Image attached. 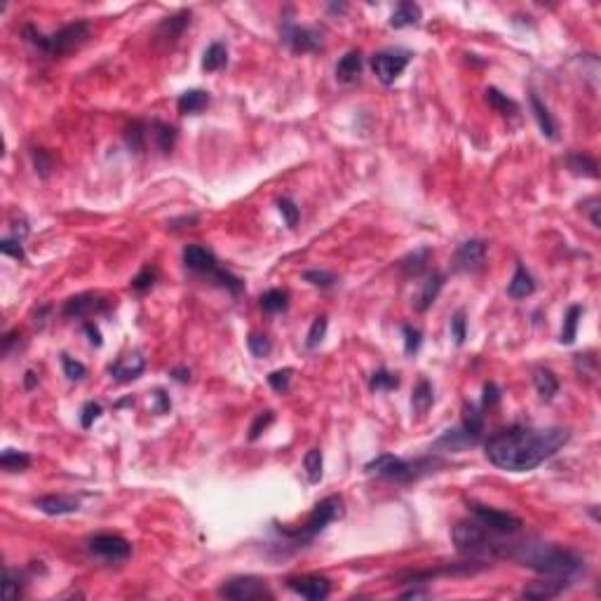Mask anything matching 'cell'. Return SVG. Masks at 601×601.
I'll list each match as a JSON object with an SVG mask.
<instances>
[{"instance_id": "5b68a950", "label": "cell", "mask_w": 601, "mask_h": 601, "mask_svg": "<svg viewBox=\"0 0 601 601\" xmlns=\"http://www.w3.org/2000/svg\"><path fill=\"white\" fill-rule=\"evenodd\" d=\"M444 460L432 456V458H416V460H404L392 453H380L373 460L364 465L366 475H376L383 479H392V482H416V479L430 475L437 467H442Z\"/></svg>"}, {"instance_id": "484cf974", "label": "cell", "mask_w": 601, "mask_h": 601, "mask_svg": "<svg viewBox=\"0 0 601 601\" xmlns=\"http://www.w3.org/2000/svg\"><path fill=\"white\" fill-rule=\"evenodd\" d=\"M207 106H209V95H207L205 90H188V92H184L177 102V109L181 116H198Z\"/></svg>"}, {"instance_id": "94428289", "label": "cell", "mask_w": 601, "mask_h": 601, "mask_svg": "<svg viewBox=\"0 0 601 601\" xmlns=\"http://www.w3.org/2000/svg\"><path fill=\"white\" fill-rule=\"evenodd\" d=\"M172 376H174V380H179V383H188L191 371L184 369V366H179V369H172Z\"/></svg>"}, {"instance_id": "6da1fadb", "label": "cell", "mask_w": 601, "mask_h": 601, "mask_svg": "<svg viewBox=\"0 0 601 601\" xmlns=\"http://www.w3.org/2000/svg\"><path fill=\"white\" fill-rule=\"evenodd\" d=\"M566 442H569V430L564 427L536 430L526 425H512L489 437V442L484 444V453L489 463L500 470L529 472L552 458Z\"/></svg>"}, {"instance_id": "d6986e66", "label": "cell", "mask_w": 601, "mask_h": 601, "mask_svg": "<svg viewBox=\"0 0 601 601\" xmlns=\"http://www.w3.org/2000/svg\"><path fill=\"white\" fill-rule=\"evenodd\" d=\"M33 505L38 507L40 512L50 514V517H59V514H71L80 510V503L71 496H43L36 498Z\"/></svg>"}, {"instance_id": "ffe728a7", "label": "cell", "mask_w": 601, "mask_h": 601, "mask_svg": "<svg viewBox=\"0 0 601 601\" xmlns=\"http://www.w3.org/2000/svg\"><path fill=\"white\" fill-rule=\"evenodd\" d=\"M477 442L472 439L467 432L463 430V427H453V430H446L442 437L437 439L435 444H432V449L435 451H451V453H458L467 449V446H475Z\"/></svg>"}, {"instance_id": "2e32d148", "label": "cell", "mask_w": 601, "mask_h": 601, "mask_svg": "<svg viewBox=\"0 0 601 601\" xmlns=\"http://www.w3.org/2000/svg\"><path fill=\"white\" fill-rule=\"evenodd\" d=\"M571 585V578L564 576H545L543 580H533L522 590V597L526 599H554L559 597L566 587Z\"/></svg>"}, {"instance_id": "277c9868", "label": "cell", "mask_w": 601, "mask_h": 601, "mask_svg": "<svg viewBox=\"0 0 601 601\" xmlns=\"http://www.w3.org/2000/svg\"><path fill=\"white\" fill-rule=\"evenodd\" d=\"M451 540L458 552L467 554H491V557H507L512 540H505L503 533H493L482 526L477 519L458 522L451 531Z\"/></svg>"}, {"instance_id": "7bdbcfd3", "label": "cell", "mask_w": 601, "mask_h": 601, "mask_svg": "<svg viewBox=\"0 0 601 601\" xmlns=\"http://www.w3.org/2000/svg\"><path fill=\"white\" fill-rule=\"evenodd\" d=\"M402 333H404V352L406 355H416L420 350V345H423V331L411 324H404Z\"/></svg>"}, {"instance_id": "8fae6325", "label": "cell", "mask_w": 601, "mask_h": 601, "mask_svg": "<svg viewBox=\"0 0 601 601\" xmlns=\"http://www.w3.org/2000/svg\"><path fill=\"white\" fill-rule=\"evenodd\" d=\"M88 550L97 557L106 559V562H125L132 554V545L127 543L123 536H113V533H99V536L88 540Z\"/></svg>"}, {"instance_id": "44dd1931", "label": "cell", "mask_w": 601, "mask_h": 601, "mask_svg": "<svg viewBox=\"0 0 601 601\" xmlns=\"http://www.w3.org/2000/svg\"><path fill=\"white\" fill-rule=\"evenodd\" d=\"M536 291V282H533L531 272L524 268L522 263H517V270H514L512 279L507 282V296L510 298H526Z\"/></svg>"}, {"instance_id": "6f0895ef", "label": "cell", "mask_w": 601, "mask_h": 601, "mask_svg": "<svg viewBox=\"0 0 601 601\" xmlns=\"http://www.w3.org/2000/svg\"><path fill=\"white\" fill-rule=\"evenodd\" d=\"M83 329H85V333H88L90 345H95V348H102L104 338H102V331H99V326H97V324H92V322H85V324H83Z\"/></svg>"}, {"instance_id": "d6a6232c", "label": "cell", "mask_w": 601, "mask_h": 601, "mask_svg": "<svg viewBox=\"0 0 601 601\" xmlns=\"http://www.w3.org/2000/svg\"><path fill=\"white\" fill-rule=\"evenodd\" d=\"M261 308L268 315H277V312H284L289 308V293L282 289H268L263 291L261 296Z\"/></svg>"}, {"instance_id": "f907efd6", "label": "cell", "mask_w": 601, "mask_h": 601, "mask_svg": "<svg viewBox=\"0 0 601 601\" xmlns=\"http://www.w3.org/2000/svg\"><path fill=\"white\" fill-rule=\"evenodd\" d=\"M451 336L456 340V345H463L467 338V319H465V310H458L456 315L451 317Z\"/></svg>"}, {"instance_id": "1f68e13d", "label": "cell", "mask_w": 601, "mask_h": 601, "mask_svg": "<svg viewBox=\"0 0 601 601\" xmlns=\"http://www.w3.org/2000/svg\"><path fill=\"white\" fill-rule=\"evenodd\" d=\"M430 254H432L430 247H420V249H416L413 254H409L406 258H402L399 268H402V272H404L406 277L420 275V272L425 270V263H427V258H430Z\"/></svg>"}, {"instance_id": "681fc988", "label": "cell", "mask_w": 601, "mask_h": 601, "mask_svg": "<svg viewBox=\"0 0 601 601\" xmlns=\"http://www.w3.org/2000/svg\"><path fill=\"white\" fill-rule=\"evenodd\" d=\"M277 209H279V214L284 216V221H286V226H289V228H293V226L298 223L300 209L296 207V202H291L289 198H279V200H277Z\"/></svg>"}, {"instance_id": "9a60e30c", "label": "cell", "mask_w": 601, "mask_h": 601, "mask_svg": "<svg viewBox=\"0 0 601 601\" xmlns=\"http://www.w3.org/2000/svg\"><path fill=\"white\" fill-rule=\"evenodd\" d=\"M181 258H184L186 268H188L191 272H195V275L209 277L212 272L219 268V261H216V256H214V251L207 249V247H202V244H188L184 249Z\"/></svg>"}, {"instance_id": "4316f807", "label": "cell", "mask_w": 601, "mask_h": 601, "mask_svg": "<svg viewBox=\"0 0 601 601\" xmlns=\"http://www.w3.org/2000/svg\"><path fill=\"white\" fill-rule=\"evenodd\" d=\"M529 102H531V111H533V118L538 120V127H540V132H543V134H545L547 139H557V123H554L552 113L547 111V106H545L543 102H540L536 92H531Z\"/></svg>"}, {"instance_id": "7c38bea8", "label": "cell", "mask_w": 601, "mask_h": 601, "mask_svg": "<svg viewBox=\"0 0 601 601\" xmlns=\"http://www.w3.org/2000/svg\"><path fill=\"white\" fill-rule=\"evenodd\" d=\"M486 258V244L482 240H465L463 244H458L456 254L451 258V268L456 272H472L482 268Z\"/></svg>"}, {"instance_id": "7a4b0ae2", "label": "cell", "mask_w": 601, "mask_h": 601, "mask_svg": "<svg viewBox=\"0 0 601 601\" xmlns=\"http://www.w3.org/2000/svg\"><path fill=\"white\" fill-rule=\"evenodd\" d=\"M514 562L529 566V569L543 573V576H564L573 578L583 571V557L566 547L552 545V543H540V540H522V543L510 545V554Z\"/></svg>"}, {"instance_id": "bcb514c9", "label": "cell", "mask_w": 601, "mask_h": 601, "mask_svg": "<svg viewBox=\"0 0 601 601\" xmlns=\"http://www.w3.org/2000/svg\"><path fill=\"white\" fill-rule=\"evenodd\" d=\"M291 373L293 369H277V371H270L268 373V385L279 395H284L289 390V380H291Z\"/></svg>"}, {"instance_id": "7402d4cb", "label": "cell", "mask_w": 601, "mask_h": 601, "mask_svg": "<svg viewBox=\"0 0 601 601\" xmlns=\"http://www.w3.org/2000/svg\"><path fill=\"white\" fill-rule=\"evenodd\" d=\"M420 19H423V10H420V5L404 0V3H399L395 8V12H392L390 26L392 29H406V26H418Z\"/></svg>"}, {"instance_id": "7dc6e473", "label": "cell", "mask_w": 601, "mask_h": 601, "mask_svg": "<svg viewBox=\"0 0 601 601\" xmlns=\"http://www.w3.org/2000/svg\"><path fill=\"white\" fill-rule=\"evenodd\" d=\"M24 240H19V237H3L0 240V251L5 254V256H12V258H17V261H24L26 258V254H24Z\"/></svg>"}, {"instance_id": "836d02e7", "label": "cell", "mask_w": 601, "mask_h": 601, "mask_svg": "<svg viewBox=\"0 0 601 601\" xmlns=\"http://www.w3.org/2000/svg\"><path fill=\"white\" fill-rule=\"evenodd\" d=\"M226 64H228V50H226V45L223 43H212L205 52L202 69L214 73V71H221Z\"/></svg>"}, {"instance_id": "9f6ffc18", "label": "cell", "mask_w": 601, "mask_h": 601, "mask_svg": "<svg viewBox=\"0 0 601 601\" xmlns=\"http://www.w3.org/2000/svg\"><path fill=\"white\" fill-rule=\"evenodd\" d=\"M153 399H156V406H153V411L156 413H167L172 409V402H170V397H167V392L165 390H156L153 392Z\"/></svg>"}, {"instance_id": "30bf717a", "label": "cell", "mask_w": 601, "mask_h": 601, "mask_svg": "<svg viewBox=\"0 0 601 601\" xmlns=\"http://www.w3.org/2000/svg\"><path fill=\"white\" fill-rule=\"evenodd\" d=\"M411 55L402 50H383L378 55L371 57V69L376 73V78L383 85H392L395 80L402 76V71L409 66Z\"/></svg>"}, {"instance_id": "6125c7cd", "label": "cell", "mask_w": 601, "mask_h": 601, "mask_svg": "<svg viewBox=\"0 0 601 601\" xmlns=\"http://www.w3.org/2000/svg\"><path fill=\"white\" fill-rule=\"evenodd\" d=\"M420 597H430V592H427V590H416V587H413V590L402 592V599H420Z\"/></svg>"}, {"instance_id": "3957f363", "label": "cell", "mask_w": 601, "mask_h": 601, "mask_svg": "<svg viewBox=\"0 0 601 601\" xmlns=\"http://www.w3.org/2000/svg\"><path fill=\"white\" fill-rule=\"evenodd\" d=\"M90 31H92L90 24L83 22V19H80V22H71V24L62 26L57 33H50V36H45V33L38 31L36 26L26 24L22 29V38L26 40V43H31L33 48L45 52V55L64 57L76 48H80V45L90 38Z\"/></svg>"}, {"instance_id": "f35d334b", "label": "cell", "mask_w": 601, "mask_h": 601, "mask_svg": "<svg viewBox=\"0 0 601 601\" xmlns=\"http://www.w3.org/2000/svg\"><path fill=\"white\" fill-rule=\"evenodd\" d=\"M303 467H305V475H308V482L317 484L319 479H322V451L310 449L303 458Z\"/></svg>"}, {"instance_id": "5bb4252c", "label": "cell", "mask_w": 601, "mask_h": 601, "mask_svg": "<svg viewBox=\"0 0 601 601\" xmlns=\"http://www.w3.org/2000/svg\"><path fill=\"white\" fill-rule=\"evenodd\" d=\"M286 587L291 592L300 594L303 599H310V601H322L331 594V583L326 580L324 576H293L286 580Z\"/></svg>"}, {"instance_id": "4fadbf2b", "label": "cell", "mask_w": 601, "mask_h": 601, "mask_svg": "<svg viewBox=\"0 0 601 601\" xmlns=\"http://www.w3.org/2000/svg\"><path fill=\"white\" fill-rule=\"evenodd\" d=\"M111 308V300L102 298L99 293H78V296H71L64 303L62 315L64 317H88V315H97V312H106Z\"/></svg>"}, {"instance_id": "be15d7a7", "label": "cell", "mask_w": 601, "mask_h": 601, "mask_svg": "<svg viewBox=\"0 0 601 601\" xmlns=\"http://www.w3.org/2000/svg\"><path fill=\"white\" fill-rule=\"evenodd\" d=\"M127 404H134V399H123V402H118L116 406L118 409H123V406H127Z\"/></svg>"}, {"instance_id": "c3c4849f", "label": "cell", "mask_w": 601, "mask_h": 601, "mask_svg": "<svg viewBox=\"0 0 601 601\" xmlns=\"http://www.w3.org/2000/svg\"><path fill=\"white\" fill-rule=\"evenodd\" d=\"M272 420H275V413H272L270 409L268 411H261L258 413L256 418H254V423H251V427H249V442H256L258 437L263 435V430L265 427H268Z\"/></svg>"}, {"instance_id": "11a10c76", "label": "cell", "mask_w": 601, "mask_h": 601, "mask_svg": "<svg viewBox=\"0 0 601 601\" xmlns=\"http://www.w3.org/2000/svg\"><path fill=\"white\" fill-rule=\"evenodd\" d=\"M484 395H482V409H493V406L498 404L500 399V390L498 385L493 383V380H489V383H484Z\"/></svg>"}, {"instance_id": "f546056e", "label": "cell", "mask_w": 601, "mask_h": 601, "mask_svg": "<svg viewBox=\"0 0 601 601\" xmlns=\"http://www.w3.org/2000/svg\"><path fill=\"white\" fill-rule=\"evenodd\" d=\"M148 130H151L148 123H144V120H134V123L125 130V144L130 146L134 153H141L146 148V141H148Z\"/></svg>"}, {"instance_id": "f6af8a7d", "label": "cell", "mask_w": 601, "mask_h": 601, "mask_svg": "<svg viewBox=\"0 0 601 601\" xmlns=\"http://www.w3.org/2000/svg\"><path fill=\"white\" fill-rule=\"evenodd\" d=\"M31 158H33V167H36V172L40 177H50V172H52V167H55V160H52V156H50V151H45V148H33L31 151Z\"/></svg>"}, {"instance_id": "f5cc1de1", "label": "cell", "mask_w": 601, "mask_h": 601, "mask_svg": "<svg viewBox=\"0 0 601 601\" xmlns=\"http://www.w3.org/2000/svg\"><path fill=\"white\" fill-rule=\"evenodd\" d=\"M3 587H5V597H8V599H19V597H22V578H19L17 573L10 569V566L5 569V585Z\"/></svg>"}, {"instance_id": "680465c9", "label": "cell", "mask_w": 601, "mask_h": 601, "mask_svg": "<svg viewBox=\"0 0 601 601\" xmlns=\"http://www.w3.org/2000/svg\"><path fill=\"white\" fill-rule=\"evenodd\" d=\"M590 207H587V209H590V219H592V226L594 228H599L601 226V221H599V209H601V202H599V198H592L590 202H587Z\"/></svg>"}, {"instance_id": "91938a15", "label": "cell", "mask_w": 601, "mask_h": 601, "mask_svg": "<svg viewBox=\"0 0 601 601\" xmlns=\"http://www.w3.org/2000/svg\"><path fill=\"white\" fill-rule=\"evenodd\" d=\"M36 385H38V373L29 369V371L24 373V388H26V390H33Z\"/></svg>"}, {"instance_id": "52a82bcc", "label": "cell", "mask_w": 601, "mask_h": 601, "mask_svg": "<svg viewBox=\"0 0 601 601\" xmlns=\"http://www.w3.org/2000/svg\"><path fill=\"white\" fill-rule=\"evenodd\" d=\"M219 597L233 601H256V599H272V592L261 578L235 576L219 587Z\"/></svg>"}, {"instance_id": "ba28073f", "label": "cell", "mask_w": 601, "mask_h": 601, "mask_svg": "<svg viewBox=\"0 0 601 601\" xmlns=\"http://www.w3.org/2000/svg\"><path fill=\"white\" fill-rule=\"evenodd\" d=\"M467 510L475 514V519L482 526H486L489 531L493 533H503V536H512L522 529V519L514 517L510 512H500V510H493V507H486V505H477V503H470Z\"/></svg>"}, {"instance_id": "603a6c76", "label": "cell", "mask_w": 601, "mask_h": 601, "mask_svg": "<svg viewBox=\"0 0 601 601\" xmlns=\"http://www.w3.org/2000/svg\"><path fill=\"white\" fill-rule=\"evenodd\" d=\"M188 24H191V10H181V12H177V15L163 19V22L158 24L156 33L165 40H177L186 31Z\"/></svg>"}, {"instance_id": "ab89813d", "label": "cell", "mask_w": 601, "mask_h": 601, "mask_svg": "<svg viewBox=\"0 0 601 601\" xmlns=\"http://www.w3.org/2000/svg\"><path fill=\"white\" fill-rule=\"evenodd\" d=\"M156 279H158V270H156V265H144V268L139 270L134 277H132L130 286H132V289H134V291L144 293V291H148L153 284H156Z\"/></svg>"}, {"instance_id": "e575fe53", "label": "cell", "mask_w": 601, "mask_h": 601, "mask_svg": "<svg viewBox=\"0 0 601 601\" xmlns=\"http://www.w3.org/2000/svg\"><path fill=\"white\" fill-rule=\"evenodd\" d=\"M0 465H3L5 472H24V470H29L31 456H29V453H24V451L5 449L3 456H0Z\"/></svg>"}, {"instance_id": "8d00e7d4", "label": "cell", "mask_w": 601, "mask_h": 601, "mask_svg": "<svg viewBox=\"0 0 601 601\" xmlns=\"http://www.w3.org/2000/svg\"><path fill=\"white\" fill-rule=\"evenodd\" d=\"M369 388H371V392H390V390L399 388V376L388 371V369H378V371L371 373Z\"/></svg>"}, {"instance_id": "ac0fdd59", "label": "cell", "mask_w": 601, "mask_h": 601, "mask_svg": "<svg viewBox=\"0 0 601 601\" xmlns=\"http://www.w3.org/2000/svg\"><path fill=\"white\" fill-rule=\"evenodd\" d=\"M362 66H364L362 52L350 50L348 55L340 57V62L336 64V80H338V83H343V85L357 83L359 76H362Z\"/></svg>"}, {"instance_id": "db71d44e", "label": "cell", "mask_w": 601, "mask_h": 601, "mask_svg": "<svg viewBox=\"0 0 601 601\" xmlns=\"http://www.w3.org/2000/svg\"><path fill=\"white\" fill-rule=\"evenodd\" d=\"M102 413H104L102 404H99V402H88L83 406V413H80V425H83L85 430H90V427L95 425V420L102 416Z\"/></svg>"}, {"instance_id": "cb8c5ba5", "label": "cell", "mask_w": 601, "mask_h": 601, "mask_svg": "<svg viewBox=\"0 0 601 601\" xmlns=\"http://www.w3.org/2000/svg\"><path fill=\"white\" fill-rule=\"evenodd\" d=\"M442 286H444V275H442V272H432V275H427L425 282H423V289H420V293H418L416 310L425 312L427 308H430V305L437 300L439 291H442Z\"/></svg>"}, {"instance_id": "e0dca14e", "label": "cell", "mask_w": 601, "mask_h": 601, "mask_svg": "<svg viewBox=\"0 0 601 601\" xmlns=\"http://www.w3.org/2000/svg\"><path fill=\"white\" fill-rule=\"evenodd\" d=\"M146 369V359L141 352H132V355H125L116 359L111 366H109V373L111 378L120 380V383H130V380L139 378Z\"/></svg>"}, {"instance_id": "60d3db41", "label": "cell", "mask_w": 601, "mask_h": 601, "mask_svg": "<svg viewBox=\"0 0 601 601\" xmlns=\"http://www.w3.org/2000/svg\"><path fill=\"white\" fill-rule=\"evenodd\" d=\"M326 326H329V319H326L324 315H319L315 322H312L310 331H308V338H305V348L308 350H315L319 343L324 340L326 336Z\"/></svg>"}, {"instance_id": "ee69618b", "label": "cell", "mask_w": 601, "mask_h": 601, "mask_svg": "<svg viewBox=\"0 0 601 601\" xmlns=\"http://www.w3.org/2000/svg\"><path fill=\"white\" fill-rule=\"evenodd\" d=\"M247 348H249V352L254 357H265L272 350V343L265 333H249V338H247Z\"/></svg>"}, {"instance_id": "d590c367", "label": "cell", "mask_w": 601, "mask_h": 601, "mask_svg": "<svg viewBox=\"0 0 601 601\" xmlns=\"http://www.w3.org/2000/svg\"><path fill=\"white\" fill-rule=\"evenodd\" d=\"M484 97H486V102H489L491 109H496L498 113H505V116H512V113H517V111H519L517 102H512V99L507 97V95H503V92H500L498 88H486Z\"/></svg>"}, {"instance_id": "f1b7e54d", "label": "cell", "mask_w": 601, "mask_h": 601, "mask_svg": "<svg viewBox=\"0 0 601 601\" xmlns=\"http://www.w3.org/2000/svg\"><path fill=\"white\" fill-rule=\"evenodd\" d=\"M533 385H536L538 395L543 397L545 402H550V399L559 392V380H557V376H554L550 369H543V366L533 371Z\"/></svg>"}, {"instance_id": "d4e9b609", "label": "cell", "mask_w": 601, "mask_h": 601, "mask_svg": "<svg viewBox=\"0 0 601 601\" xmlns=\"http://www.w3.org/2000/svg\"><path fill=\"white\" fill-rule=\"evenodd\" d=\"M432 402H435V390H432L430 380L427 378H418L416 388L411 392V409L416 416H425L430 411Z\"/></svg>"}, {"instance_id": "b9f144b4", "label": "cell", "mask_w": 601, "mask_h": 601, "mask_svg": "<svg viewBox=\"0 0 601 601\" xmlns=\"http://www.w3.org/2000/svg\"><path fill=\"white\" fill-rule=\"evenodd\" d=\"M303 279L312 286H319V289H329V286H333L338 282V277L333 275V272L329 270H305L303 272Z\"/></svg>"}, {"instance_id": "9c48e42d", "label": "cell", "mask_w": 601, "mask_h": 601, "mask_svg": "<svg viewBox=\"0 0 601 601\" xmlns=\"http://www.w3.org/2000/svg\"><path fill=\"white\" fill-rule=\"evenodd\" d=\"M282 43L293 52H317L322 50V33L312 26H298L291 19H286L282 24Z\"/></svg>"}, {"instance_id": "74e56055", "label": "cell", "mask_w": 601, "mask_h": 601, "mask_svg": "<svg viewBox=\"0 0 601 601\" xmlns=\"http://www.w3.org/2000/svg\"><path fill=\"white\" fill-rule=\"evenodd\" d=\"M580 317H583V308L580 305H571L566 310V317H564V329H562V343L564 345H571L576 340V333H578V324H580Z\"/></svg>"}, {"instance_id": "816d5d0a", "label": "cell", "mask_w": 601, "mask_h": 601, "mask_svg": "<svg viewBox=\"0 0 601 601\" xmlns=\"http://www.w3.org/2000/svg\"><path fill=\"white\" fill-rule=\"evenodd\" d=\"M62 366H64V373H66V378H69V380H80L85 373H88V369H85L83 362H78V359L69 357L66 352L62 355Z\"/></svg>"}, {"instance_id": "4dcf8cb0", "label": "cell", "mask_w": 601, "mask_h": 601, "mask_svg": "<svg viewBox=\"0 0 601 601\" xmlns=\"http://www.w3.org/2000/svg\"><path fill=\"white\" fill-rule=\"evenodd\" d=\"M151 132L153 139H156V146L163 153H170L177 144V130L172 125L163 123V120H153L151 123Z\"/></svg>"}, {"instance_id": "8992f818", "label": "cell", "mask_w": 601, "mask_h": 601, "mask_svg": "<svg viewBox=\"0 0 601 601\" xmlns=\"http://www.w3.org/2000/svg\"><path fill=\"white\" fill-rule=\"evenodd\" d=\"M340 514H343V500H340L338 496H326L324 500H319V503L315 505V510L308 514V519H305L298 529H282V526H279L277 533L289 545L303 547V545L312 543V540H315L331 522H336Z\"/></svg>"}, {"instance_id": "83f0119b", "label": "cell", "mask_w": 601, "mask_h": 601, "mask_svg": "<svg viewBox=\"0 0 601 601\" xmlns=\"http://www.w3.org/2000/svg\"><path fill=\"white\" fill-rule=\"evenodd\" d=\"M566 167H569L576 177H587V179L599 177V167L587 153H571V156L566 158Z\"/></svg>"}]
</instances>
